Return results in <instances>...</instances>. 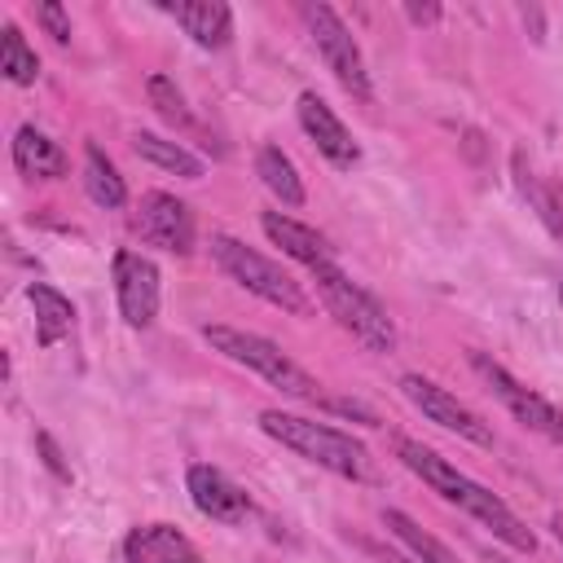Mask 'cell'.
Returning a JSON list of instances; mask_svg holds the SVG:
<instances>
[{
	"mask_svg": "<svg viewBox=\"0 0 563 563\" xmlns=\"http://www.w3.org/2000/svg\"><path fill=\"white\" fill-rule=\"evenodd\" d=\"M396 457L431 488V493H440L449 506H457V510H466L475 523H484L497 541H506L510 550H519V554H537V537H532V528L493 493V488H484V484H475L466 471H457L453 462H444L435 449H427L422 440H396Z\"/></svg>",
	"mask_w": 563,
	"mask_h": 563,
	"instance_id": "6da1fadb",
	"label": "cell"
},
{
	"mask_svg": "<svg viewBox=\"0 0 563 563\" xmlns=\"http://www.w3.org/2000/svg\"><path fill=\"white\" fill-rule=\"evenodd\" d=\"M260 431L273 435L282 449L299 453L303 462L339 475V479H369V449L361 440H352L347 431L317 422V418H299V413H282V409H264L260 413Z\"/></svg>",
	"mask_w": 563,
	"mask_h": 563,
	"instance_id": "7a4b0ae2",
	"label": "cell"
},
{
	"mask_svg": "<svg viewBox=\"0 0 563 563\" xmlns=\"http://www.w3.org/2000/svg\"><path fill=\"white\" fill-rule=\"evenodd\" d=\"M312 282H317V299L321 308L365 347V352H396V321L387 317V308L361 286L352 282L339 264H321V268H308Z\"/></svg>",
	"mask_w": 563,
	"mask_h": 563,
	"instance_id": "3957f363",
	"label": "cell"
},
{
	"mask_svg": "<svg viewBox=\"0 0 563 563\" xmlns=\"http://www.w3.org/2000/svg\"><path fill=\"white\" fill-rule=\"evenodd\" d=\"M211 260L224 268L229 282H238L242 290L260 295L264 303L290 312V317H308V312H312V303H308V295L299 290V282H295L277 260H268L264 251L246 246L242 238H233V233H211Z\"/></svg>",
	"mask_w": 563,
	"mask_h": 563,
	"instance_id": "277c9868",
	"label": "cell"
},
{
	"mask_svg": "<svg viewBox=\"0 0 563 563\" xmlns=\"http://www.w3.org/2000/svg\"><path fill=\"white\" fill-rule=\"evenodd\" d=\"M202 339L211 343V352H220L233 365L255 369L264 383L282 387L286 396H295V400H321V383L303 365H295L273 339H264L255 330H238V325H202Z\"/></svg>",
	"mask_w": 563,
	"mask_h": 563,
	"instance_id": "5b68a950",
	"label": "cell"
},
{
	"mask_svg": "<svg viewBox=\"0 0 563 563\" xmlns=\"http://www.w3.org/2000/svg\"><path fill=\"white\" fill-rule=\"evenodd\" d=\"M299 18H303V26H308V35H312V44H317V53H321V62H325V70H330L352 97L369 101V97H374V88H369V70H365L361 44L352 40L347 22H343L330 4H321V0L299 4Z\"/></svg>",
	"mask_w": 563,
	"mask_h": 563,
	"instance_id": "8992f818",
	"label": "cell"
},
{
	"mask_svg": "<svg viewBox=\"0 0 563 563\" xmlns=\"http://www.w3.org/2000/svg\"><path fill=\"white\" fill-rule=\"evenodd\" d=\"M471 369L484 378V387L510 409L515 422H523L528 431H537L550 444H563V409H554L545 396H537L532 387H523L506 365H497L488 352H471Z\"/></svg>",
	"mask_w": 563,
	"mask_h": 563,
	"instance_id": "52a82bcc",
	"label": "cell"
},
{
	"mask_svg": "<svg viewBox=\"0 0 563 563\" xmlns=\"http://www.w3.org/2000/svg\"><path fill=\"white\" fill-rule=\"evenodd\" d=\"M400 391H405V400H409L427 422H435V427H444V431H453V435H462V440H471V444H479V449H493V427H488L471 405H462L453 391H444L440 383H431V378H422V374H405V378H400Z\"/></svg>",
	"mask_w": 563,
	"mask_h": 563,
	"instance_id": "ba28073f",
	"label": "cell"
},
{
	"mask_svg": "<svg viewBox=\"0 0 563 563\" xmlns=\"http://www.w3.org/2000/svg\"><path fill=\"white\" fill-rule=\"evenodd\" d=\"M114 299H119V317H123L132 330L154 325L158 299H163L158 264H154L150 255H141V251H119V255H114Z\"/></svg>",
	"mask_w": 563,
	"mask_h": 563,
	"instance_id": "9c48e42d",
	"label": "cell"
},
{
	"mask_svg": "<svg viewBox=\"0 0 563 563\" xmlns=\"http://www.w3.org/2000/svg\"><path fill=\"white\" fill-rule=\"evenodd\" d=\"M136 229H141V238L150 246H163L172 255H189L194 251V211L176 194H167V189L141 194Z\"/></svg>",
	"mask_w": 563,
	"mask_h": 563,
	"instance_id": "30bf717a",
	"label": "cell"
},
{
	"mask_svg": "<svg viewBox=\"0 0 563 563\" xmlns=\"http://www.w3.org/2000/svg\"><path fill=\"white\" fill-rule=\"evenodd\" d=\"M295 114H299V128L308 132V141L317 145V154H321L325 163H334V167H343V172L361 163V145L352 141L347 123L325 106V97H317L312 88H308V92H299Z\"/></svg>",
	"mask_w": 563,
	"mask_h": 563,
	"instance_id": "8fae6325",
	"label": "cell"
},
{
	"mask_svg": "<svg viewBox=\"0 0 563 563\" xmlns=\"http://www.w3.org/2000/svg\"><path fill=\"white\" fill-rule=\"evenodd\" d=\"M185 484H189V501L198 506V515H207L216 523H242L251 515V497L211 462H194Z\"/></svg>",
	"mask_w": 563,
	"mask_h": 563,
	"instance_id": "7c38bea8",
	"label": "cell"
},
{
	"mask_svg": "<svg viewBox=\"0 0 563 563\" xmlns=\"http://www.w3.org/2000/svg\"><path fill=\"white\" fill-rule=\"evenodd\" d=\"M260 229L273 246H282L290 260L308 264V268H321V264H334V246L325 242V233H317L312 224L286 216V211H260Z\"/></svg>",
	"mask_w": 563,
	"mask_h": 563,
	"instance_id": "4fadbf2b",
	"label": "cell"
},
{
	"mask_svg": "<svg viewBox=\"0 0 563 563\" xmlns=\"http://www.w3.org/2000/svg\"><path fill=\"white\" fill-rule=\"evenodd\" d=\"M13 167L26 180H62L70 172V158L48 132H40L35 123H22L13 132Z\"/></svg>",
	"mask_w": 563,
	"mask_h": 563,
	"instance_id": "5bb4252c",
	"label": "cell"
},
{
	"mask_svg": "<svg viewBox=\"0 0 563 563\" xmlns=\"http://www.w3.org/2000/svg\"><path fill=\"white\" fill-rule=\"evenodd\" d=\"M167 13L198 48H224L233 40V9L224 0H185V4H167Z\"/></svg>",
	"mask_w": 563,
	"mask_h": 563,
	"instance_id": "9a60e30c",
	"label": "cell"
},
{
	"mask_svg": "<svg viewBox=\"0 0 563 563\" xmlns=\"http://www.w3.org/2000/svg\"><path fill=\"white\" fill-rule=\"evenodd\" d=\"M510 176H515V189H519V198L528 202V211H532V216L545 224V233L563 246V194H559L554 185H545V180L532 172V163H528L523 150L510 154Z\"/></svg>",
	"mask_w": 563,
	"mask_h": 563,
	"instance_id": "2e32d148",
	"label": "cell"
},
{
	"mask_svg": "<svg viewBox=\"0 0 563 563\" xmlns=\"http://www.w3.org/2000/svg\"><path fill=\"white\" fill-rule=\"evenodd\" d=\"M26 299H31V308H35V343H40V347H53V343H62V339L75 330V303H70L57 286L31 282V286H26Z\"/></svg>",
	"mask_w": 563,
	"mask_h": 563,
	"instance_id": "e0dca14e",
	"label": "cell"
},
{
	"mask_svg": "<svg viewBox=\"0 0 563 563\" xmlns=\"http://www.w3.org/2000/svg\"><path fill=\"white\" fill-rule=\"evenodd\" d=\"M255 176L264 180V189L282 202V207H303L308 189L299 180V167L290 163V154L282 145H260L255 150Z\"/></svg>",
	"mask_w": 563,
	"mask_h": 563,
	"instance_id": "ac0fdd59",
	"label": "cell"
},
{
	"mask_svg": "<svg viewBox=\"0 0 563 563\" xmlns=\"http://www.w3.org/2000/svg\"><path fill=\"white\" fill-rule=\"evenodd\" d=\"M132 150H136L145 163H154L158 172H172V176H180V180H202V176H207V167H202L198 154H189L180 141H167V136H158V132H136V136H132Z\"/></svg>",
	"mask_w": 563,
	"mask_h": 563,
	"instance_id": "d6986e66",
	"label": "cell"
},
{
	"mask_svg": "<svg viewBox=\"0 0 563 563\" xmlns=\"http://www.w3.org/2000/svg\"><path fill=\"white\" fill-rule=\"evenodd\" d=\"M84 189H88V198H92L97 207H106V211H114V207L128 202V185H123L119 167L110 163V154H106L97 141L84 145Z\"/></svg>",
	"mask_w": 563,
	"mask_h": 563,
	"instance_id": "ffe728a7",
	"label": "cell"
},
{
	"mask_svg": "<svg viewBox=\"0 0 563 563\" xmlns=\"http://www.w3.org/2000/svg\"><path fill=\"white\" fill-rule=\"evenodd\" d=\"M383 528H387V532H391V537H396V541H400L418 563H462V559H457L440 537H431L427 528H418V519H409V515H405V510H396V506H391V510H383Z\"/></svg>",
	"mask_w": 563,
	"mask_h": 563,
	"instance_id": "44dd1931",
	"label": "cell"
},
{
	"mask_svg": "<svg viewBox=\"0 0 563 563\" xmlns=\"http://www.w3.org/2000/svg\"><path fill=\"white\" fill-rule=\"evenodd\" d=\"M0 70H4V79L18 84V88H31L35 75H40V57H35V48L26 44V35H22L18 22H4V31H0Z\"/></svg>",
	"mask_w": 563,
	"mask_h": 563,
	"instance_id": "7402d4cb",
	"label": "cell"
},
{
	"mask_svg": "<svg viewBox=\"0 0 563 563\" xmlns=\"http://www.w3.org/2000/svg\"><path fill=\"white\" fill-rule=\"evenodd\" d=\"M145 97H150V106L158 110L163 123H172V128H189V106H185V92L176 88V79H167V75H150V79H145Z\"/></svg>",
	"mask_w": 563,
	"mask_h": 563,
	"instance_id": "603a6c76",
	"label": "cell"
},
{
	"mask_svg": "<svg viewBox=\"0 0 563 563\" xmlns=\"http://www.w3.org/2000/svg\"><path fill=\"white\" fill-rule=\"evenodd\" d=\"M150 550H154V563H202V554L194 550V541L185 532H176L172 523H150Z\"/></svg>",
	"mask_w": 563,
	"mask_h": 563,
	"instance_id": "cb8c5ba5",
	"label": "cell"
},
{
	"mask_svg": "<svg viewBox=\"0 0 563 563\" xmlns=\"http://www.w3.org/2000/svg\"><path fill=\"white\" fill-rule=\"evenodd\" d=\"M35 22L44 26V35H53V44H70V13L57 0L35 4Z\"/></svg>",
	"mask_w": 563,
	"mask_h": 563,
	"instance_id": "d4e9b609",
	"label": "cell"
},
{
	"mask_svg": "<svg viewBox=\"0 0 563 563\" xmlns=\"http://www.w3.org/2000/svg\"><path fill=\"white\" fill-rule=\"evenodd\" d=\"M35 453H40L44 471H48L57 484H70V462H66V453L57 449V440H53L48 431H35Z\"/></svg>",
	"mask_w": 563,
	"mask_h": 563,
	"instance_id": "484cf974",
	"label": "cell"
},
{
	"mask_svg": "<svg viewBox=\"0 0 563 563\" xmlns=\"http://www.w3.org/2000/svg\"><path fill=\"white\" fill-rule=\"evenodd\" d=\"M123 559H128V563H154V550H150V532H145V528H132V532H128Z\"/></svg>",
	"mask_w": 563,
	"mask_h": 563,
	"instance_id": "4316f807",
	"label": "cell"
},
{
	"mask_svg": "<svg viewBox=\"0 0 563 563\" xmlns=\"http://www.w3.org/2000/svg\"><path fill=\"white\" fill-rule=\"evenodd\" d=\"M405 18H409L413 26H431V22L440 18V4H435V0H427V4H418V0H409V4H405Z\"/></svg>",
	"mask_w": 563,
	"mask_h": 563,
	"instance_id": "83f0119b",
	"label": "cell"
},
{
	"mask_svg": "<svg viewBox=\"0 0 563 563\" xmlns=\"http://www.w3.org/2000/svg\"><path fill=\"white\" fill-rule=\"evenodd\" d=\"M330 409H339V413H347V418H361L365 427H378V418L365 409V405H356V400H325Z\"/></svg>",
	"mask_w": 563,
	"mask_h": 563,
	"instance_id": "f1b7e54d",
	"label": "cell"
},
{
	"mask_svg": "<svg viewBox=\"0 0 563 563\" xmlns=\"http://www.w3.org/2000/svg\"><path fill=\"white\" fill-rule=\"evenodd\" d=\"M365 550H374V545H365ZM374 554H378L383 563H418L409 550H405V554H400V550H374Z\"/></svg>",
	"mask_w": 563,
	"mask_h": 563,
	"instance_id": "f546056e",
	"label": "cell"
},
{
	"mask_svg": "<svg viewBox=\"0 0 563 563\" xmlns=\"http://www.w3.org/2000/svg\"><path fill=\"white\" fill-rule=\"evenodd\" d=\"M550 528H554V537H559V545H563V515H554V519H550Z\"/></svg>",
	"mask_w": 563,
	"mask_h": 563,
	"instance_id": "4dcf8cb0",
	"label": "cell"
},
{
	"mask_svg": "<svg viewBox=\"0 0 563 563\" xmlns=\"http://www.w3.org/2000/svg\"><path fill=\"white\" fill-rule=\"evenodd\" d=\"M559 303H563V286H559Z\"/></svg>",
	"mask_w": 563,
	"mask_h": 563,
	"instance_id": "1f68e13d",
	"label": "cell"
}]
</instances>
